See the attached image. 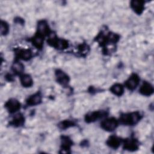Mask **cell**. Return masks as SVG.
Wrapping results in <instances>:
<instances>
[{
  "instance_id": "6da1fadb",
  "label": "cell",
  "mask_w": 154,
  "mask_h": 154,
  "mask_svg": "<svg viewBox=\"0 0 154 154\" xmlns=\"http://www.w3.org/2000/svg\"><path fill=\"white\" fill-rule=\"evenodd\" d=\"M141 116L138 112L123 114L120 117V121L122 124L126 125H133L140 121Z\"/></svg>"
},
{
  "instance_id": "7a4b0ae2",
  "label": "cell",
  "mask_w": 154,
  "mask_h": 154,
  "mask_svg": "<svg viewBox=\"0 0 154 154\" xmlns=\"http://www.w3.org/2000/svg\"><path fill=\"white\" fill-rule=\"evenodd\" d=\"M48 43L49 45L58 49H64L68 47L69 44L67 41L64 39H60L56 36L49 37L48 40Z\"/></svg>"
},
{
  "instance_id": "3957f363",
  "label": "cell",
  "mask_w": 154,
  "mask_h": 154,
  "mask_svg": "<svg viewBox=\"0 0 154 154\" xmlns=\"http://www.w3.org/2000/svg\"><path fill=\"white\" fill-rule=\"evenodd\" d=\"M101 127L102 129L106 131H114L118 125L117 120L114 118H109L104 120L102 122Z\"/></svg>"
},
{
  "instance_id": "277c9868",
  "label": "cell",
  "mask_w": 154,
  "mask_h": 154,
  "mask_svg": "<svg viewBox=\"0 0 154 154\" xmlns=\"http://www.w3.org/2000/svg\"><path fill=\"white\" fill-rule=\"evenodd\" d=\"M5 106L10 113H13L20 109V104L17 100L15 99H11L6 102Z\"/></svg>"
},
{
  "instance_id": "5b68a950",
  "label": "cell",
  "mask_w": 154,
  "mask_h": 154,
  "mask_svg": "<svg viewBox=\"0 0 154 154\" xmlns=\"http://www.w3.org/2000/svg\"><path fill=\"white\" fill-rule=\"evenodd\" d=\"M140 78L136 74H132L125 82V86L129 90H134L139 84Z\"/></svg>"
},
{
  "instance_id": "8992f818",
  "label": "cell",
  "mask_w": 154,
  "mask_h": 154,
  "mask_svg": "<svg viewBox=\"0 0 154 154\" xmlns=\"http://www.w3.org/2000/svg\"><path fill=\"white\" fill-rule=\"evenodd\" d=\"M138 148V143L135 138L126 139L124 141L123 149L129 151H135Z\"/></svg>"
},
{
  "instance_id": "52a82bcc",
  "label": "cell",
  "mask_w": 154,
  "mask_h": 154,
  "mask_svg": "<svg viewBox=\"0 0 154 154\" xmlns=\"http://www.w3.org/2000/svg\"><path fill=\"white\" fill-rule=\"evenodd\" d=\"M37 34L45 37L50 33L49 27L45 20H41L37 25Z\"/></svg>"
},
{
  "instance_id": "ba28073f",
  "label": "cell",
  "mask_w": 154,
  "mask_h": 154,
  "mask_svg": "<svg viewBox=\"0 0 154 154\" xmlns=\"http://www.w3.org/2000/svg\"><path fill=\"white\" fill-rule=\"evenodd\" d=\"M105 115V112L104 111H94L92 112H90L85 116V120L86 122L90 123L96 121L98 119L102 117Z\"/></svg>"
},
{
  "instance_id": "9c48e42d",
  "label": "cell",
  "mask_w": 154,
  "mask_h": 154,
  "mask_svg": "<svg viewBox=\"0 0 154 154\" xmlns=\"http://www.w3.org/2000/svg\"><path fill=\"white\" fill-rule=\"evenodd\" d=\"M57 81L62 85H67L69 82V78L64 72L60 70H57L55 72Z\"/></svg>"
},
{
  "instance_id": "30bf717a",
  "label": "cell",
  "mask_w": 154,
  "mask_h": 154,
  "mask_svg": "<svg viewBox=\"0 0 154 154\" xmlns=\"http://www.w3.org/2000/svg\"><path fill=\"white\" fill-rule=\"evenodd\" d=\"M72 140L67 136L61 137V150H63V153H69V150H70L71 146H72Z\"/></svg>"
},
{
  "instance_id": "8fae6325",
  "label": "cell",
  "mask_w": 154,
  "mask_h": 154,
  "mask_svg": "<svg viewBox=\"0 0 154 154\" xmlns=\"http://www.w3.org/2000/svg\"><path fill=\"white\" fill-rule=\"evenodd\" d=\"M32 56V52L30 49H19L16 52V57L22 60L27 61L31 58Z\"/></svg>"
},
{
  "instance_id": "7c38bea8",
  "label": "cell",
  "mask_w": 154,
  "mask_h": 154,
  "mask_svg": "<svg viewBox=\"0 0 154 154\" xmlns=\"http://www.w3.org/2000/svg\"><path fill=\"white\" fill-rule=\"evenodd\" d=\"M26 102L28 105H36L42 102V95L40 93L37 92L30 96L26 99Z\"/></svg>"
},
{
  "instance_id": "4fadbf2b",
  "label": "cell",
  "mask_w": 154,
  "mask_h": 154,
  "mask_svg": "<svg viewBox=\"0 0 154 154\" xmlns=\"http://www.w3.org/2000/svg\"><path fill=\"white\" fill-rule=\"evenodd\" d=\"M144 3L142 1H132L131 2V7L137 14H140L144 9Z\"/></svg>"
},
{
  "instance_id": "5bb4252c",
  "label": "cell",
  "mask_w": 154,
  "mask_h": 154,
  "mask_svg": "<svg viewBox=\"0 0 154 154\" xmlns=\"http://www.w3.org/2000/svg\"><path fill=\"white\" fill-rule=\"evenodd\" d=\"M141 94L144 96H150L153 93V86L147 82H144L140 88Z\"/></svg>"
},
{
  "instance_id": "9a60e30c",
  "label": "cell",
  "mask_w": 154,
  "mask_h": 154,
  "mask_svg": "<svg viewBox=\"0 0 154 154\" xmlns=\"http://www.w3.org/2000/svg\"><path fill=\"white\" fill-rule=\"evenodd\" d=\"M44 37L36 33L35 35L31 38V42L32 45L37 49H42L43 47Z\"/></svg>"
},
{
  "instance_id": "2e32d148",
  "label": "cell",
  "mask_w": 154,
  "mask_h": 154,
  "mask_svg": "<svg viewBox=\"0 0 154 154\" xmlns=\"http://www.w3.org/2000/svg\"><path fill=\"white\" fill-rule=\"evenodd\" d=\"M20 83L25 87H30L33 84V81L29 75L24 74L20 76Z\"/></svg>"
},
{
  "instance_id": "e0dca14e",
  "label": "cell",
  "mask_w": 154,
  "mask_h": 154,
  "mask_svg": "<svg viewBox=\"0 0 154 154\" xmlns=\"http://www.w3.org/2000/svg\"><path fill=\"white\" fill-rule=\"evenodd\" d=\"M121 143V141L120 139L117 137L116 136H111L107 140L106 144L108 146L110 147L114 148V149H117Z\"/></svg>"
},
{
  "instance_id": "ac0fdd59",
  "label": "cell",
  "mask_w": 154,
  "mask_h": 154,
  "mask_svg": "<svg viewBox=\"0 0 154 154\" xmlns=\"http://www.w3.org/2000/svg\"><path fill=\"white\" fill-rule=\"evenodd\" d=\"M110 91L115 95L121 96L124 92V88L120 84H115L111 87Z\"/></svg>"
},
{
  "instance_id": "d6986e66",
  "label": "cell",
  "mask_w": 154,
  "mask_h": 154,
  "mask_svg": "<svg viewBox=\"0 0 154 154\" xmlns=\"http://www.w3.org/2000/svg\"><path fill=\"white\" fill-rule=\"evenodd\" d=\"M24 120H25V119L23 116L21 114H18L13 117L11 122V124L16 127L20 126L23 124Z\"/></svg>"
},
{
  "instance_id": "ffe728a7",
  "label": "cell",
  "mask_w": 154,
  "mask_h": 154,
  "mask_svg": "<svg viewBox=\"0 0 154 154\" xmlns=\"http://www.w3.org/2000/svg\"><path fill=\"white\" fill-rule=\"evenodd\" d=\"M13 72L16 74H21L24 70L23 65L20 62H15L12 66Z\"/></svg>"
},
{
  "instance_id": "44dd1931",
  "label": "cell",
  "mask_w": 154,
  "mask_h": 154,
  "mask_svg": "<svg viewBox=\"0 0 154 154\" xmlns=\"http://www.w3.org/2000/svg\"><path fill=\"white\" fill-rule=\"evenodd\" d=\"M74 125H75V123L73 121L67 120H64L63 122H61L60 123L59 126L61 129H66V128H68L69 127L73 126Z\"/></svg>"
},
{
  "instance_id": "7402d4cb",
  "label": "cell",
  "mask_w": 154,
  "mask_h": 154,
  "mask_svg": "<svg viewBox=\"0 0 154 154\" xmlns=\"http://www.w3.org/2000/svg\"><path fill=\"white\" fill-rule=\"evenodd\" d=\"M8 25L3 20H1V33L2 35H6L8 32Z\"/></svg>"
}]
</instances>
